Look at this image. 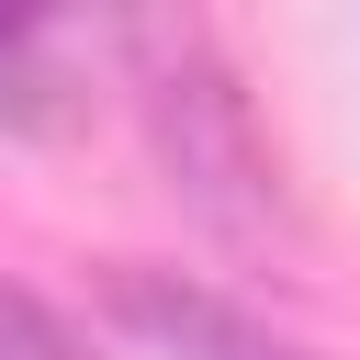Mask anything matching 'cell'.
<instances>
[{
	"label": "cell",
	"mask_w": 360,
	"mask_h": 360,
	"mask_svg": "<svg viewBox=\"0 0 360 360\" xmlns=\"http://www.w3.org/2000/svg\"><path fill=\"white\" fill-rule=\"evenodd\" d=\"M79 112H90L79 34L34 22V11H0V135H68Z\"/></svg>",
	"instance_id": "obj_2"
},
{
	"label": "cell",
	"mask_w": 360,
	"mask_h": 360,
	"mask_svg": "<svg viewBox=\"0 0 360 360\" xmlns=\"http://www.w3.org/2000/svg\"><path fill=\"white\" fill-rule=\"evenodd\" d=\"M112 304H124L135 326H158V338L214 349V360H292L281 338H259L248 315H225V304H214V292H191V281H158V270H124V281H112Z\"/></svg>",
	"instance_id": "obj_3"
},
{
	"label": "cell",
	"mask_w": 360,
	"mask_h": 360,
	"mask_svg": "<svg viewBox=\"0 0 360 360\" xmlns=\"http://www.w3.org/2000/svg\"><path fill=\"white\" fill-rule=\"evenodd\" d=\"M0 360H90V338H79L34 281H11V270H0Z\"/></svg>",
	"instance_id": "obj_4"
},
{
	"label": "cell",
	"mask_w": 360,
	"mask_h": 360,
	"mask_svg": "<svg viewBox=\"0 0 360 360\" xmlns=\"http://www.w3.org/2000/svg\"><path fill=\"white\" fill-rule=\"evenodd\" d=\"M112 56H124L135 90H146V135H158V158H169V191H180L202 225H225V236H270V225H281V169H270L259 112H248V90L225 79V56H214L191 22H112Z\"/></svg>",
	"instance_id": "obj_1"
}]
</instances>
